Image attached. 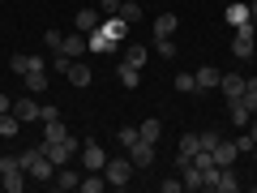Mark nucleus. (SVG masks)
I'll return each instance as SVG.
<instances>
[{
	"label": "nucleus",
	"mask_w": 257,
	"mask_h": 193,
	"mask_svg": "<svg viewBox=\"0 0 257 193\" xmlns=\"http://www.w3.org/2000/svg\"><path fill=\"white\" fill-rule=\"evenodd\" d=\"M39 150H43L56 167H64V163H73V155H82V142L64 133V138H56V142H39Z\"/></svg>",
	"instance_id": "obj_1"
},
{
	"label": "nucleus",
	"mask_w": 257,
	"mask_h": 193,
	"mask_svg": "<svg viewBox=\"0 0 257 193\" xmlns=\"http://www.w3.org/2000/svg\"><path fill=\"white\" fill-rule=\"evenodd\" d=\"M133 172H138V167L128 163V155H120V159H107V163H103V176H107V189H124Z\"/></svg>",
	"instance_id": "obj_2"
},
{
	"label": "nucleus",
	"mask_w": 257,
	"mask_h": 193,
	"mask_svg": "<svg viewBox=\"0 0 257 193\" xmlns=\"http://www.w3.org/2000/svg\"><path fill=\"white\" fill-rule=\"evenodd\" d=\"M116 47H120V43H116V39H111L103 26H94L90 35H86V52H94V56H111Z\"/></svg>",
	"instance_id": "obj_3"
},
{
	"label": "nucleus",
	"mask_w": 257,
	"mask_h": 193,
	"mask_svg": "<svg viewBox=\"0 0 257 193\" xmlns=\"http://www.w3.org/2000/svg\"><path fill=\"white\" fill-rule=\"evenodd\" d=\"M56 56H64V60H82V56H86V35H82V30L64 35L60 47H56Z\"/></svg>",
	"instance_id": "obj_4"
},
{
	"label": "nucleus",
	"mask_w": 257,
	"mask_h": 193,
	"mask_svg": "<svg viewBox=\"0 0 257 193\" xmlns=\"http://www.w3.org/2000/svg\"><path fill=\"white\" fill-rule=\"evenodd\" d=\"M9 69L18 77H26V73H35V69H47V60L35 56V52H18V56H9Z\"/></svg>",
	"instance_id": "obj_5"
},
{
	"label": "nucleus",
	"mask_w": 257,
	"mask_h": 193,
	"mask_svg": "<svg viewBox=\"0 0 257 193\" xmlns=\"http://www.w3.org/2000/svg\"><path fill=\"white\" fill-rule=\"evenodd\" d=\"M253 47H257V39H253V22L236 26V39H231V52H236L240 60H248V56H253Z\"/></svg>",
	"instance_id": "obj_6"
},
{
	"label": "nucleus",
	"mask_w": 257,
	"mask_h": 193,
	"mask_svg": "<svg viewBox=\"0 0 257 193\" xmlns=\"http://www.w3.org/2000/svg\"><path fill=\"white\" fill-rule=\"evenodd\" d=\"M39 112H43V103H39L35 99V94H22V99H13V116H18L22 120V125H30V120H39Z\"/></svg>",
	"instance_id": "obj_7"
},
{
	"label": "nucleus",
	"mask_w": 257,
	"mask_h": 193,
	"mask_svg": "<svg viewBox=\"0 0 257 193\" xmlns=\"http://www.w3.org/2000/svg\"><path fill=\"white\" fill-rule=\"evenodd\" d=\"M124 155H128V163L138 167V172H146V167L155 163V146H150V142H133V146H124Z\"/></svg>",
	"instance_id": "obj_8"
},
{
	"label": "nucleus",
	"mask_w": 257,
	"mask_h": 193,
	"mask_svg": "<svg viewBox=\"0 0 257 193\" xmlns=\"http://www.w3.org/2000/svg\"><path fill=\"white\" fill-rule=\"evenodd\" d=\"M210 159H214V167H236V159H240V146H236V138H223L219 142V146H214L210 150Z\"/></svg>",
	"instance_id": "obj_9"
},
{
	"label": "nucleus",
	"mask_w": 257,
	"mask_h": 193,
	"mask_svg": "<svg viewBox=\"0 0 257 193\" xmlns=\"http://www.w3.org/2000/svg\"><path fill=\"white\" fill-rule=\"evenodd\" d=\"M82 163H86V172H103V163H107V150H103L99 142H86V146H82Z\"/></svg>",
	"instance_id": "obj_10"
},
{
	"label": "nucleus",
	"mask_w": 257,
	"mask_h": 193,
	"mask_svg": "<svg viewBox=\"0 0 257 193\" xmlns=\"http://www.w3.org/2000/svg\"><path fill=\"white\" fill-rule=\"evenodd\" d=\"M210 189H214V193H236V189H240L236 167H219V172H214V180H210Z\"/></svg>",
	"instance_id": "obj_11"
},
{
	"label": "nucleus",
	"mask_w": 257,
	"mask_h": 193,
	"mask_svg": "<svg viewBox=\"0 0 257 193\" xmlns=\"http://www.w3.org/2000/svg\"><path fill=\"white\" fill-rule=\"evenodd\" d=\"M99 26L107 30V35L116 39V43H124V39H128V22L120 18V13H103V22H99Z\"/></svg>",
	"instance_id": "obj_12"
},
{
	"label": "nucleus",
	"mask_w": 257,
	"mask_h": 193,
	"mask_svg": "<svg viewBox=\"0 0 257 193\" xmlns=\"http://www.w3.org/2000/svg\"><path fill=\"white\" fill-rule=\"evenodd\" d=\"M223 18H227V26L236 30V26H244V22H253V13H248L244 0H227V13H223Z\"/></svg>",
	"instance_id": "obj_13"
},
{
	"label": "nucleus",
	"mask_w": 257,
	"mask_h": 193,
	"mask_svg": "<svg viewBox=\"0 0 257 193\" xmlns=\"http://www.w3.org/2000/svg\"><path fill=\"white\" fill-rule=\"evenodd\" d=\"M64 77H69L73 86H90V82H94V73H90V64H86V60H69Z\"/></svg>",
	"instance_id": "obj_14"
},
{
	"label": "nucleus",
	"mask_w": 257,
	"mask_h": 193,
	"mask_svg": "<svg viewBox=\"0 0 257 193\" xmlns=\"http://www.w3.org/2000/svg\"><path fill=\"white\" fill-rule=\"evenodd\" d=\"M219 90H223V99H240V94H244V77H240V73H223L219 77Z\"/></svg>",
	"instance_id": "obj_15"
},
{
	"label": "nucleus",
	"mask_w": 257,
	"mask_h": 193,
	"mask_svg": "<svg viewBox=\"0 0 257 193\" xmlns=\"http://www.w3.org/2000/svg\"><path fill=\"white\" fill-rule=\"evenodd\" d=\"M52 184H56V189H60V193H69V189H77V184H82V176H77L73 167L64 163V167H56V176H52Z\"/></svg>",
	"instance_id": "obj_16"
},
{
	"label": "nucleus",
	"mask_w": 257,
	"mask_h": 193,
	"mask_svg": "<svg viewBox=\"0 0 257 193\" xmlns=\"http://www.w3.org/2000/svg\"><path fill=\"white\" fill-rule=\"evenodd\" d=\"M176 30H180V18L176 13H159L155 18V39H172Z\"/></svg>",
	"instance_id": "obj_17"
},
{
	"label": "nucleus",
	"mask_w": 257,
	"mask_h": 193,
	"mask_svg": "<svg viewBox=\"0 0 257 193\" xmlns=\"http://www.w3.org/2000/svg\"><path fill=\"white\" fill-rule=\"evenodd\" d=\"M103 22V13L99 9H77V18H73V30H82V35H90L94 26Z\"/></svg>",
	"instance_id": "obj_18"
},
{
	"label": "nucleus",
	"mask_w": 257,
	"mask_h": 193,
	"mask_svg": "<svg viewBox=\"0 0 257 193\" xmlns=\"http://www.w3.org/2000/svg\"><path fill=\"white\" fill-rule=\"evenodd\" d=\"M193 77H197V90H219V77H223V73L214 69V64H202Z\"/></svg>",
	"instance_id": "obj_19"
},
{
	"label": "nucleus",
	"mask_w": 257,
	"mask_h": 193,
	"mask_svg": "<svg viewBox=\"0 0 257 193\" xmlns=\"http://www.w3.org/2000/svg\"><path fill=\"white\" fill-rule=\"evenodd\" d=\"M0 189H5V193H22V189H26V167H9Z\"/></svg>",
	"instance_id": "obj_20"
},
{
	"label": "nucleus",
	"mask_w": 257,
	"mask_h": 193,
	"mask_svg": "<svg viewBox=\"0 0 257 193\" xmlns=\"http://www.w3.org/2000/svg\"><path fill=\"white\" fill-rule=\"evenodd\" d=\"M193 155H197V133H184V138H180V150H176V167H184Z\"/></svg>",
	"instance_id": "obj_21"
},
{
	"label": "nucleus",
	"mask_w": 257,
	"mask_h": 193,
	"mask_svg": "<svg viewBox=\"0 0 257 193\" xmlns=\"http://www.w3.org/2000/svg\"><path fill=\"white\" fill-rule=\"evenodd\" d=\"M146 60H150V47H146V43H128L124 64H133V69H146Z\"/></svg>",
	"instance_id": "obj_22"
},
{
	"label": "nucleus",
	"mask_w": 257,
	"mask_h": 193,
	"mask_svg": "<svg viewBox=\"0 0 257 193\" xmlns=\"http://www.w3.org/2000/svg\"><path fill=\"white\" fill-rule=\"evenodd\" d=\"M116 77H120V86H124V90H138V82H142V69H133V64H124V60H120Z\"/></svg>",
	"instance_id": "obj_23"
},
{
	"label": "nucleus",
	"mask_w": 257,
	"mask_h": 193,
	"mask_svg": "<svg viewBox=\"0 0 257 193\" xmlns=\"http://www.w3.org/2000/svg\"><path fill=\"white\" fill-rule=\"evenodd\" d=\"M142 142H150V146H159V138H163V120H142L138 125Z\"/></svg>",
	"instance_id": "obj_24"
},
{
	"label": "nucleus",
	"mask_w": 257,
	"mask_h": 193,
	"mask_svg": "<svg viewBox=\"0 0 257 193\" xmlns=\"http://www.w3.org/2000/svg\"><path fill=\"white\" fill-rule=\"evenodd\" d=\"M22 82H26V90H30V94H43L52 77H47V69H35V73H26V77H22Z\"/></svg>",
	"instance_id": "obj_25"
},
{
	"label": "nucleus",
	"mask_w": 257,
	"mask_h": 193,
	"mask_svg": "<svg viewBox=\"0 0 257 193\" xmlns=\"http://www.w3.org/2000/svg\"><path fill=\"white\" fill-rule=\"evenodd\" d=\"M18 129H22V120L13 112H0V138H18Z\"/></svg>",
	"instance_id": "obj_26"
},
{
	"label": "nucleus",
	"mask_w": 257,
	"mask_h": 193,
	"mask_svg": "<svg viewBox=\"0 0 257 193\" xmlns=\"http://www.w3.org/2000/svg\"><path fill=\"white\" fill-rule=\"evenodd\" d=\"M77 189H82V193H103V189H107V176H103V172H90Z\"/></svg>",
	"instance_id": "obj_27"
},
{
	"label": "nucleus",
	"mask_w": 257,
	"mask_h": 193,
	"mask_svg": "<svg viewBox=\"0 0 257 193\" xmlns=\"http://www.w3.org/2000/svg\"><path fill=\"white\" fill-rule=\"evenodd\" d=\"M240 103L257 116V77H244V94H240Z\"/></svg>",
	"instance_id": "obj_28"
},
{
	"label": "nucleus",
	"mask_w": 257,
	"mask_h": 193,
	"mask_svg": "<svg viewBox=\"0 0 257 193\" xmlns=\"http://www.w3.org/2000/svg\"><path fill=\"white\" fill-rule=\"evenodd\" d=\"M219 142H223L219 129H202V133H197V150H214Z\"/></svg>",
	"instance_id": "obj_29"
},
{
	"label": "nucleus",
	"mask_w": 257,
	"mask_h": 193,
	"mask_svg": "<svg viewBox=\"0 0 257 193\" xmlns=\"http://www.w3.org/2000/svg\"><path fill=\"white\" fill-rule=\"evenodd\" d=\"M69 129H64V120L56 116V120H43V142H56V138H64Z\"/></svg>",
	"instance_id": "obj_30"
},
{
	"label": "nucleus",
	"mask_w": 257,
	"mask_h": 193,
	"mask_svg": "<svg viewBox=\"0 0 257 193\" xmlns=\"http://www.w3.org/2000/svg\"><path fill=\"white\" fill-rule=\"evenodd\" d=\"M227 112H231V125H248V116H253V112H248L240 99H231V103H227Z\"/></svg>",
	"instance_id": "obj_31"
},
{
	"label": "nucleus",
	"mask_w": 257,
	"mask_h": 193,
	"mask_svg": "<svg viewBox=\"0 0 257 193\" xmlns=\"http://www.w3.org/2000/svg\"><path fill=\"white\" fill-rule=\"evenodd\" d=\"M176 90H180V94H193V90H197V77H193V73H176Z\"/></svg>",
	"instance_id": "obj_32"
},
{
	"label": "nucleus",
	"mask_w": 257,
	"mask_h": 193,
	"mask_svg": "<svg viewBox=\"0 0 257 193\" xmlns=\"http://www.w3.org/2000/svg\"><path fill=\"white\" fill-rule=\"evenodd\" d=\"M133 142H142L138 125H124V129H120V146H133Z\"/></svg>",
	"instance_id": "obj_33"
},
{
	"label": "nucleus",
	"mask_w": 257,
	"mask_h": 193,
	"mask_svg": "<svg viewBox=\"0 0 257 193\" xmlns=\"http://www.w3.org/2000/svg\"><path fill=\"white\" fill-rule=\"evenodd\" d=\"M155 52L163 56V60H172V56H176V43H172V39H155Z\"/></svg>",
	"instance_id": "obj_34"
},
{
	"label": "nucleus",
	"mask_w": 257,
	"mask_h": 193,
	"mask_svg": "<svg viewBox=\"0 0 257 193\" xmlns=\"http://www.w3.org/2000/svg\"><path fill=\"white\" fill-rule=\"evenodd\" d=\"M120 18L133 26V22H142V9H138V5H120Z\"/></svg>",
	"instance_id": "obj_35"
},
{
	"label": "nucleus",
	"mask_w": 257,
	"mask_h": 193,
	"mask_svg": "<svg viewBox=\"0 0 257 193\" xmlns=\"http://www.w3.org/2000/svg\"><path fill=\"white\" fill-rule=\"evenodd\" d=\"M99 5V13H120V0H94Z\"/></svg>",
	"instance_id": "obj_36"
},
{
	"label": "nucleus",
	"mask_w": 257,
	"mask_h": 193,
	"mask_svg": "<svg viewBox=\"0 0 257 193\" xmlns=\"http://www.w3.org/2000/svg\"><path fill=\"white\" fill-rule=\"evenodd\" d=\"M60 39H64L60 30H47V35H43V43H47V47H52V52H56V47H60Z\"/></svg>",
	"instance_id": "obj_37"
},
{
	"label": "nucleus",
	"mask_w": 257,
	"mask_h": 193,
	"mask_svg": "<svg viewBox=\"0 0 257 193\" xmlns=\"http://www.w3.org/2000/svg\"><path fill=\"white\" fill-rule=\"evenodd\" d=\"M236 146H240V155H244V150H253V146H257V142H253V138H248V133H240V138H236Z\"/></svg>",
	"instance_id": "obj_38"
},
{
	"label": "nucleus",
	"mask_w": 257,
	"mask_h": 193,
	"mask_svg": "<svg viewBox=\"0 0 257 193\" xmlns=\"http://www.w3.org/2000/svg\"><path fill=\"white\" fill-rule=\"evenodd\" d=\"M60 116V108H52V103H43V112H39V120H56Z\"/></svg>",
	"instance_id": "obj_39"
},
{
	"label": "nucleus",
	"mask_w": 257,
	"mask_h": 193,
	"mask_svg": "<svg viewBox=\"0 0 257 193\" xmlns=\"http://www.w3.org/2000/svg\"><path fill=\"white\" fill-rule=\"evenodd\" d=\"M0 112H13V99H9V94H0Z\"/></svg>",
	"instance_id": "obj_40"
},
{
	"label": "nucleus",
	"mask_w": 257,
	"mask_h": 193,
	"mask_svg": "<svg viewBox=\"0 0 257 193\" xmlns=\"http://www.w3.org/2000/svg\"><path fill=\"white\" fill-rule=\"evenodd\" d=\"M248 13H253V22H257V0H248Z\"/></svg>",
	"instance_id": "obj_41"
},
{
	"label": "nucleus",
	"mask_w": 257,
	"mask_h": 193,
	"mask_svg": "<svg viewBox=\"0 0 257 193\" xmlns=\"http://www.w3.org/2000/svg\"><path fill=\"white\" fill-rule=\"evenodd\" d=\"M120 5H138V0H120Z\"/></svg>",
	"instance_id": "obj_42"
},
{
	"label": "nucleus",
	"mask_w": 257,
	"mask_h": 193,
	"mask_svg": "<svg viewBox=\"0 0 257 193\" xmlns=\"http://www.w3.org/2000/svg\"><path fill=\"white\" fill-rule=\"evenodd\" d=\"M253 39H257V22H253Z\"/></svg>",
	"instance_id": "obj_43"
},
{
	"label": "nucleus",
	"mask_w": 257,
	"mask_h": 193,
	"mask_svg": "<svg viewBox=\"0 0 257 193\" xmlns=\"http://www.w3.org/2000/svg\"><path fill=\"white\" fill-rule=\"evenodd\" d=\"M0 184H5V172H0Z\"/></svg>",
	"instance_id": "obj_44"
},
{
	"label": "nucleus",
	"mask_w": 257,
	"mask_h": 193,
	"mask_svg": "<svg viewBox=\"0 0 257 193\" xmlns=\"http://www.w3.org/2000/svg\"><path fill=\"white\" fill-rule=\"evenodd\" d=\"M82 5H90V0H82Z\"/></svg>",
	"instance_id": "obj_45"
},
{
	"label": "nucleus",
	"mask_w": 257,
	"mask_h": 193,
	"mask_svg": "<svg viewBox=\"0 0 257 193\" xmlns=\"http://www.w3.org/2000/svg\"><path fill=\"white\" fill-rule=\"evenodd\" d=\"M223 5H227V0H223Z\"/></svg>",
	"instance_id": "obj_46"
},
{
	"label": "nucleus",
	"mask_w": 257,
	"mask_h": 193,
	"mask_svg": "<svg viewBox=\"0 0 257 193\" xmlns=\"http://www.w3.org/2000/svg\"><path fill=\"white\" fill-rule=\"evenodd\" d=\"M253 77H257V73H253Z\"/></svg>",
	"instance_id": "obj_47"
}]
</instances>
